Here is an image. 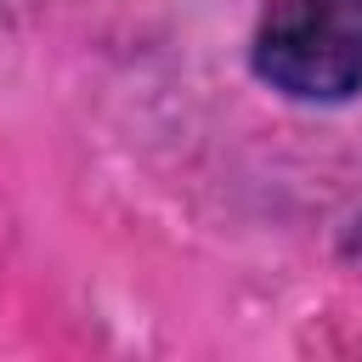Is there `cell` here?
Segmentation results:
<instances>
[{"instance_id":"obj_2","label":"cell","mask_w":362,"mask_h":362,"mask_svg":"<svg viewBox=\"0 0 362 362\" xmlns=\"http://www.w3.org/2000/svg\"><path fill=\"white\" fill-rule=\"evenodd\" d=\"M345 255L362 266V215H356V221H351V232H345Z\"/></svg>"},{"instance_id":"obj_1","label":"cell","mask_w":362,"mask_h":362,"mask_svg":"<svg viewBox=\"0 0 362 362\" xmlns=\"http://www.w3.org/2000/svg\"><path fill=\"white\" fill-rule=\"evenodd\" d=\"M255 74L294 102L362 90V0H272L255 28Z\"/></svg>"}]
</instances>
